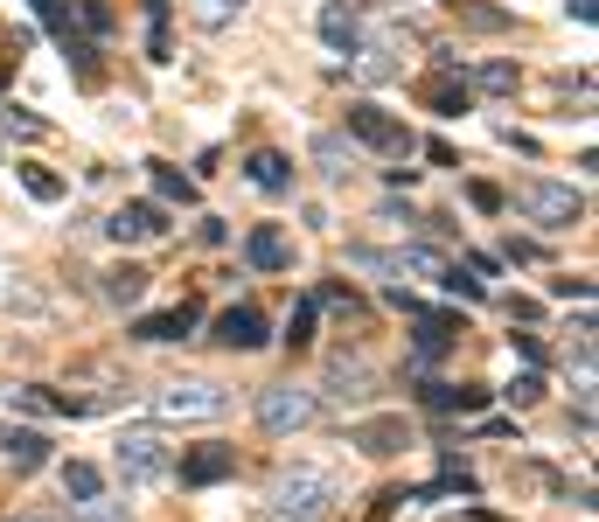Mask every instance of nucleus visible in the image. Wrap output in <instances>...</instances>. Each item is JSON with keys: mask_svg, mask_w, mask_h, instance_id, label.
<instances>
[{"mask_svg": "<svg viewBox=\"0 0 599 522\" xmlns=\"http://www.w3.org/2000/svg\"><path fill=\"white\" fill-rule=\"evenodd\" d=\"M334 501H342V481L328 467H286L272 481V515L279 522H328Z\"/></svg>", "mask_w": 599, "mask_h": 522, "instance_id": "f257e3e1", "label": "nucleus"}, {"mask_svg": "<svg viewBox=\"0 0 599 522\" xmlns=\"http://www.w3.org/2000/svg\"><path fill=\"white\" fill-rule=\"evenodd\" d=\"M516 210L537 223V230H572V223H586V195L572 189V181H544V175H530V181H516Z\"/></svg>", "mask_w": 599, "mask_h": 522, "instance_id": "f03ea898", "label": "nucleus"}, {"mask_svg": "<svg viewBox=\"0 0 599 522\" xmlns=\"http://www.w3.org/2000/svg\"><path fill=\"white\" fill-rule=\"evenodd\" d=\"M111 467H119L126 488H161V481H175V446H167L161 432H119Z\"/></svg>", "mask_w": 599, "mask_h": 522, "instance_id": "7ed1b4c3", "label": "nucleus"}, {"mask_svg": "<svg viewBox=\"0 0 599 522\" xmlns=\"http://www.w3.org/2000/svg\"><path fill=\"white\" fill-rule=\"evenodd\" d=\"M349 140L377 146V154H390V161H404L411 146H419V140L404 133V119H390V111H384V105H369V98H355V105H349Z\"/></svg>", "mask_w": 599, "mask_h": 522, "instance_id": "20e7f679", "label": "nucleus"}, {"mask_svg": "<svg viewBox=\"0 0 599 522\" xmlns=\"http://www.w3.org/2000/svg\"><path fill=\"white\" fill-rule=\"evenodd\" d=\"M321 418V398H314V390H300V383H272L266 398H258V425H266V432H300V425H314Z\"/></svg>", "mask_w": 599, "mask_h": 522, "instance_id": "39448f33", "label": "nucleus"}, {"mask_svg": "<svg viewBox=\"0 0 599 522\" xmlns=\"http://www.w3.org/2000/svg\"><path fill=\"white\" fill-rule=\"evenodd\" d=\"M154 412L161 418H223L231 412V390L223 383H167L154 398Z\"/></svg>", "mask_w": 599, "mask_h": 522, "instance_id": "423d86ee", "label": "nucleus"}, {"mask_svg": "<svg viewBox=\"0 0 599 522\" xmlns=\"http://www.w3.org/2000/svg\"><path fill=\"white\" fill-rule=\"evenodd\" d=\"M231 474H237V446H223V439L189 446V453L175 460V481H181V488H216V481H231Z\"/></svg>", "mask_w": 599, "mask_h": 522, "instance_id": "0eeeda50", "label": "nucleus"}, {"mask_svg": "<svg viewBox=\"0 0 599 522\" xmlns=\"http://www.w3.org/2000/svg\"><path fill=\"white\" fill-rule=\"evenodd\" d=\"M210 334H216V342H223V348H237V356H251V348H266V342H272V328H266V313H258L251 300H237V307H223V313H216V328H210Z\"/></svg>", "mask_w": 599, "mask_h": 522, "instance_id": "6e6552de", "label": "nucleus"}, {"mask_svg": "<svg viewBox=\"0 0 599 522\" xmlns=\"http://www.w3.org/2000/svg\"><path fill=\"white\" fill-rule=\"evenodd\" d=\"M454 342H460L454 313H419L411 321V369H433L439 356H454Z\"/></svg>", "mask_w": 599, "mask_h": 522, "instance_id": "1a4fd4ad", "label": "nucleus"}, {"mask_svg": "<svg viewBox=\"0 0 599 522\" xmlns=\"http://www.w3.org/2000/svg\"><path fill=\"white\" fill-rule=\"evenodd\" d=\"M105 230L119 237V245H154V237H167V210L161 202H119V210L105 216Z\"/></svg>", "mask_w": 599, "mask_h": 522, "instance_id": "9d476101", "label": "nucleus"}, {"mask_svg": "<svg viewBox=\"0 0 599 522\" xmlns=\"http://www.w3.org/2000/svg\"><path fill=\"white\" fill-rule=\"evenodd\" d=\"M369 390H377V369H369L363 356H349V348H334L328 356V398L334 404H363Z\"/></svg>", "mask_w": 599, "mask_h": 522, "instance_id": "9b49d317", "label": "nucleus"}, {"mask_svg": "<svg viewBox=\"0 0 599 522\" xmlns=\"http://www.w3.org/2000/svg\"><path fill=\"white\" fill-rule=\"evenodd\" d=\"M349 446L369 453V460H398L411 446V425L404 418H363V425H349Z\"/></svg>", "mask_w": 599, "mask_h": 522, "instance_id": "f8f14e48", "label": "nucleus"}, {"mask_svg": "<svg viewBox=\"0 0 599 522\" xmlns=\"http://www.w3.org/2000/svg\"><path fill=\"white\" fill-rule=\"evenodd\" d=\"M349 78H355V84H390V78H398V43H390V35H377V43H355V49H349Z\"/></svg>", "mask_w": 599, "mask_h": 522, "instance_id": "ddd939ff", "label": "nucleus"}, {"mask_svg": "<svg viewBox=\"0 0 599 522\" xmlns=\"http://www.w3.org/2000/svg\"><path fill=\"white\" fill-rule=\"evenodd\" d=\"M245 265L251 272H286L293 265V245H286V230H279V223H258V230L245 237Z\"/></svg>", "mask_w": 599, "mask_h": 522, "instance_id": "4468645a", "label": "nucleus"}, {"mask_svg": "<svg viewBox=\"0 0 599 522\" xmlns=\"http://www.w3.org/2000/svg\"><path fill=\"white\" fill-rule=\"evenodd\" d=\"M196 300L167 307V313H146V321H133V342H181V334H196Z\"/></svg>", "mask_w": 599, "mask_h": 522, "instance_id": "2eb2a0df", "label": "nucleus"}, {"mask_svg": "<svg viewBox=\"0 0 599 522\" xmlns=\"http://www.w3.org/2000/svg\"><path fill=\"white\" fill-rule=\"evenodd\" d=\"M245 181H251V189H266V195H286L293 189V161L272 154V146H258V154L245 161Z\"/></svg>", "mask_w": 599, "mask_h": 522, "instance_id": "dca6fc26", "label": "nucleus"}, {"mask_svg": "<svg viewBox=\"0 0 599 522\" xmlns=\"http://www.w3.org/2000/svg\"><path fill=\"white\" fill-rule=\"evenodd\" d=\"M419 98H425V111H439V119H460V111H467V78L439 70V78L419 84Z\"/></svg>", "mask_w": 599, "mask_h": 522, "instance_id": "f3484780", "label": "nucleus"}, {"mask_svg": "<svg viewBox=\"0 0 599 522\" xmlns=\"http://www.w3.org/2000/svg\"><path fill=\"white\" fill-rule=\"evenodd\" d=\"M146 278H154V272H146V265H111L98 293H105L111 307H140V300H146Z\"/></svg>", "mask_w": 599, "mask_h": 522, "instance_id": "a211bd4d", "label": "nucleus"}, {"mask_svg": "<svg viewBox=\"0 0 599 522\" xmlns=\"http://www.w3.org/2000/svg\"><path fill=\"white\" fill-rule=\"evenodd\" d=\"M390 272H404V278H425V286H439L446 278V258L433 245H404V251H390Z\"/></svg>", "mask_w": 599, "mask_h": 522, "instance_id": "6ab92c4d", "label": "nucleus"}, {"mask_svg": "<svg viewBox=\"0 0 599 522\" xmlns=\"http://www.w3.org/2000/svg\"><path fill=\"white\" fill-rule=\"evenodd\" d=\"M321 43H328V49H355V43H363V14L342 8V0H334V8H321Z\"/></svg>", "mask_w": 599, "mask_h": 522, "instance_id": "aec40b11", "label": "nucleus"}, {"mask_svg": "<svg viewBox=\"0 0 599 522\" xmlns=\"http://www.w3.org/2000/svg\"><path fill=\"white\" fill-rule=\"evenodd\" d=\"M433 412H489V390H454V383H425Z\"/></svg>", "mask_w": 599, "mask_h": 522, "instance_id": "412c9836", "label": "nucleus"}, {"mask_svg": "<svg viewBox=\"0 0 599 522\" xmlns=\"http://www.w3.org/2000/svg\"><path fill=\"white\" fill-rule=\"evenodd\" d=\"M0 453L28 474V467H43V460H49V439L43 432H0Z\"/></svg>", "mask_w": 599, "mask_h": 522, "instance_id": "4be33fe9", "label": "nucleus"}, {"mask_svg": "<svg viewBox=\"0 0 599 522\" xmlns=\"http://www.w3.org/2000/svg\"><path fill=\"white\" fill-rule=\"evenodd\" d=\"M245 8H251V0H189V22L196 28H231Z\"/></svg>", "mask_w": 599, "mask_h": 522, "instance_id": "5701e85b", "label": "nucleus"}, {"mask_svg": "<svg viewBox=\"0 0 599 522\" xmlns=\"http://www.w3.org/2000/svg\"><path fill=\"white\" fill-rule=\"evenodd\" d=\"M63 495H70V501H91V495H105V474L91 467V460H63Z\"/></svg>", "mask_w": 599, "mask_h": 522, "instance_id": "b1692460", "label": "nucleus"}, {"mask_svg": "<svg viewBox=\"0 0 599 522\" xmlns=\"http://www.w3.org/2000/svg\"><path fill=\"white\" fill-rule=\"evenodd\" d=\"M474 84H481V91H495V98H509V91L522 84V70H516V63H502V56H489V63L474 70Z\"/></svg>", "mask_w": 599, "mask_h": 522, "instance_id": "393cba45", "label": "nucleus"}, {"mask_svg": "<svg viewBox=\"0 0 599 522\" xmlns=\"http://www.w3.org/2000/svg\"><path fill=\"white\" fill-rule=\"evenodd\" d=\"M154 167V189H161V202H196V181L181 175V167H167V161H146Z\"/></svg>", "mask_w": 599, "mask_h": 522, "instance_id": "a878e982", "label": "nucleus"}, {"mask_svg": "<svg viewBox=\"0 0 599 522\" xmlns=\"http://www.w3.org/2000/svg\"><path fill=\"white\" fill-rule=\"evenodd\" d=\"M454 14H460L467 28H509V14L489 8V0H454Z\"/></svg>", "mask_w": 599, "mask_h": 522, "instance_id": "bb28decb", "label": "nucleus"}, {"mask_svg": "<svg viewBox=\"0 0 599 522\" xmlns=\"http://www.w3.org/2000/svg\"><path fill=\"white\" fill-rule=\"evenodd\" d=\"M314 161H321V175H328V181H342V175H349V154H342V140H334V133H328V140H314Z\"/></svg>", "mask_w": 599, "mask_h": 522, "instance_id": "cd10ccee", "label": "nucleus"}, {"mask_svg": "<svg viewBox=\"0 0 599 522\" xmlns=\"http://www.w3.org/2000/svg\"><path fill=\"white\" fill-rule=\"evenodd\" d=\"M314 313H321L314 300H300V307H293V321H286V348H307V342H314Z\"/></svg>", "mask_w": 599, "mask_h": 522, "instance_id": "c85d7f7f", "label": "nucleus"}, {"mask_svg": "<svg viewBox=\"0 0 599 522\" xmlns=\"http://www.w3.org/2000/svg\"><path fill=\"white\" fill-rule=\"evenodd\" d=\"M502 398H509V404H516V412H530V404H537V398H544V377H537V369H522V377H516L509 390H502Z\"/></svg>", "mask_w": 599, "mask_h": 522, "instance_id": "c756f323", "label": "nucleus"}, {"mask_svg": "<svg viewBox=\"0 0 599 522\" xmlns=\"http://www.w3.org/2000/svg\"><path fill=\"white\" fill-rule=\"evenodd\" d=\"M22 189H28L35 202H56V195H63V181H56L49 167H22Z\"/></svg>", "mask_w": 599, "mask_h": 522, "instance_id": "7c9ffc66", "label": "nucleus"}, {"mask_svg": "<svg viewBox=\"0 0 599 522\" xmlns=\"http://www.w3.org/2000/svg\"><path fill=\"white\" fill-rule=\"evenodd\" d=\"M78 522H133L119 509V501H105V495H91V501H78Z\"/></svg>", "mask_w": 599, "mask_h": 522, "instance_id": "2f4dec72", "label": "nucleus"}, {"mask_svg": "<svg viewBox=\"0 0 599 522\" xmlns=\"http://www.w3.org/2000/svg\"><path fill=\"white\" fill-rule=\"evenodd\" d=\"M439 293H454V300H481V293H489V286H481V278H467L460 265H446V278H439Z\"/></svg>", "mask_w": 599, "mask_h": 522, "instance_id": "473e14b6", "label": "nucleus"}, {"mask_svg": "<svg viewBox=\"0 0 599 522\" xmlns=\"http://www.w3.org/2000/svg\"><path fill=\"white\" fill-rule=\"evenodd\" d=\"M70 14H78V22H84L91 35H111V8H105V0H78Z\"/></svg>", "mask_w": 599, "mask_h": 522, "instance_id": "72a5a7b5", "label": "nucleus"}, {"mask_svg": "<svg viewBox=\"0 0 599 522\" xmlns=\"http://www.w3.org/2000/svg\"><path fill=\"white\" fill-rule=\"evenodd\" d=\"M467 202H474L481 216H495V210H502V202H509V195H502L495 181H467Z\"/></svg>", "mask_w": 599, "mask_h": 522, "instance_id": "f704fd0d", "label": "nucleus"}, {"mask_svg": "<svg viewBox=\"0 0 599 522\" xmlns=\"http://www.w3.org/2000/svg\"><path fill=\"white\" fill-rule=\"evenodd\" d=\"M0 119H8V126H14V133H28V140H43V133H49V126H43V119H35V111H14V105H8V111H0Z\"/></svg>", "mask_w": 599, "mask_h": 522, "instance_id": "c9c22d12", "label": "nucleus"}, {"mask_svg": "<svg viewBox=\"0 0 599 522\" xmlns=\"http://www.w3.org/2000/svg\"><path fill=\"white\" fill-rule=\"evenodd\" d=\"M557 300H592V278H551Z\"/></svg>", "mask_w": 599, "mask_h": 522, "instance_id": "e433bc0d", "label": "nucleus"}, {"mask_svg": "<svg viewBox=\"0 0 599 522\" xmlns=\"http://www.w3.org/2000/svg\"><path fill=\"white\" fill-rule=\"evenodd\" d=\"M314 307H334V313H355V293L349 286H321V300Z\"/></svg>", "mask_w": 599, "mask_h": 522, "instance_id": "4c0bfd02", "label": "nucleus"}, {"mask_svg": "<svg viewBox=\"0 0 599 522\" xmlns=\"http://www.w3.org/2000/svg\"><path fill=\"white\" fill-rule=\"evenodd\" d=\"M467 272H481V278H495V272H502V258H489V251H467Z\"/></svg>", "mask_w": 599, "mask_h": 522, "instance_id": "58836bf2", "label": "nucleus"}, {"mask_svg": "<svg viewBox=\"0 0 599 522\" xmlns=\"http://www.w3.org/2000/svg\"><path fill=\"white\" fill-rule=\"evenodd\" d=\"M565 8H572V22H586V28L599 22V8H592V0H565Z\"/></svg>", "mask_w": 599, "mask_h": 522, "instance_id": "ea45409f", "label": "nucleus"}, {"mask_svg": "<svg viewBox=\"0 0 599 522\" xmlns=\"http://www.w3.org/2000/svg\"><path fill=\"white\" fill-rule=\"evenodd\" d=\"M146 8H154V14H167V0H146Z\"/></svg>", "mask_w": 599, "mask_h": 522, "instance_id": "a19ab883", "label": "nucleus"}, {"mask_svg": "<svg viewBox=\"0 0 599 522\" xmlns=\"http://www.w3.org/2000/svg\"><path fill=\"white\" fill-rule=\"evenodd\" d=\"M0 84H8V63H0Z\"/></svg>", "mask_w": 599, "mask_h": 522, "instance_id": "79ce46f5", "label": "nucleus"}]
</instances>
